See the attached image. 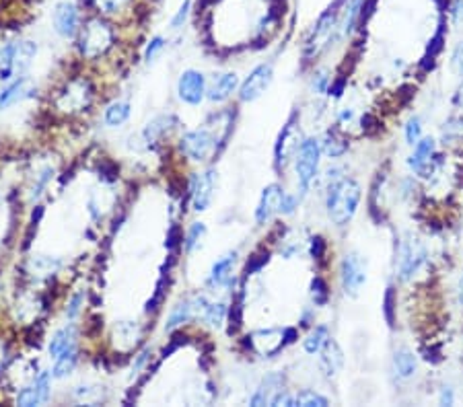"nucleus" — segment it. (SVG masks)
<instances>
[{"label":"nucleus","instance_id":"nucleus-25","mask_svg":"<svg viewBox=\"0 0 463 407\" xmlns=\"http://www.w3.org/2000/svg\"><path fill=\"white\" fill-rule=\"evenodd\" d=\"M27 85H30L27 76H19L15 83H11L8 87L4 88V91L0 93V109H4V107L13 105L17 99H21V97L27 93Z\"/></svg>","mask_w":463,"mask_h":407},{"label":"nucleus","instance_id":"nucleus-16","mask_svg":"<svg viewBox=\"0 0 463 407\" xmlns=\"http://www.w3.org/2000/svg\"><path fill=\"white\" fill-rule=\"evenodd\" d=\"M424 262V249L416 243V241H410L405 243L400 251V272H402V278H410L418 265Z\"/></svg>","mask_w":463,"mask_h":407},{"label":"nucleus","instance_id":"nucleus-13","mask_svg":"<svg viewBox=\"0 0 463 407\" xmlns=\"http://www.w3.org/2000/svg\"><path fill=\"white\" fill-rule=\"evenodd\" d=\"M79 8L72 2H60L54 11V29L62 37H72L79 31Z\"/></svg>","mask_w":463,"mask_h":407},{"label":"nucleus","instance_id":"nucleus-29","mask_svg":"<svg viewBox=\"0 0 463 407\" xmlns=\"http://www.w3.org/2000/svg\"><path fill=\"white\" fill-rule=\"evenodd\" d=\"M35 54H37V44H33V41L17 44V70H19V74H23L30 68Z\"/></svg>","mask_w":463,"mask_h":407},{"label":"nucleus","instance_id":"nucleus-43","mask_svg":"<svg viewBox=\"0 0 463 407\" xmlns=\"http://www.w3.org/2000/svg\"><path fill=\"white\" fill-rule=\"evenodd\" d=\"M453 66H455V70L463 76V41L455 48V52H453Z\"/></svg>","mask_w":463,"mask_h":407},{"label":"nucleus","instance_id":"nucleus-21","mask_svg":"<svg viewBox=\"0 0 463 407\" xmlns=\"http://www.w3.org/2000/svg\"><path fill=\"white\" fill-rule=\"evenodd\" d=\"M434 152V140L433 138H422L416 142L414 148V154L410 156V165L418 171V173H424L429 163H431V156Z\"/></svg>","mask_w":463,"mask_h":407},{"label":"nucleus","instance_id":"nucleus-8","mask_svg":"<svg viewBox=\"0 0 463 407\" xmlns=\"http://www.w3.org/2000/svg\"><path fill=\"white\" fill-rule=\"evenodd\" d=\"M177 95L183 103L196 107L206 97V79L198 70H183L177 81Z\"/></svg>","mask_w":463,"mask_h":407},{"label":"nucleus","instance_id":"nucleus-7","mask_svg":"<svg viewBox=\"0 0 463 407\" xmlns=\"http://www.w3.org/2000/svg\"><path fill=\"white\" fill-rule=\"evenodd\" d=\"M292 338H294V329H285V331L282 329H261L252 335V344L260 356L270 358L276 352H280L287 344H290Z\"/></svg>","mask_w":463,"mask_h":407},{"label":"nucleus","instance_id":"nucleus-10","mask_svg":"<svg viewBox=\"0 0 463 407\" xmlns=\"http://www.w3.org/2000/svg\"><path fill=\"white\" fill-rule=\"evenodd\" d=\"M285 196L287 194H285V189L280 185H276V183L268 185L261 192L260 204L256 208V222L258 225H266L276 212H280L282 210V202H285Z\"/></svg>","mask_w":463,"mask_h":407},{"label":"nucleus","instance_id":"nucleus-30","mask_svg":"<svg viewBox=\"0 0 463 407\" xmlns=\"http://www.w3.org/2000/svg\"><path fill=\"white\" fill-rule=\"evenodd\" d=\"M327 340H330L327 329H325V327H315V329L307 335V340L303 342V348H305L307 354H318L319 349L325 346Z\"/></svg>","mask_w":463,"mask_h":407},{"label":"nucleus","instance_id":"nucleus-23","mask_svg":"<svg viewBox=\"0 0 463 407\" xmlns=\"http://www.w3.org/2000/svg\"><path fill=\"white\" fill-rule=\"evenodd\" d=\"M72 344H77V329H74V325H66V327H62L60 331L54 333V338L50 342V348H48L50 349V356L56 358L60 352H64Z\"/></svg>","mask_w":463,"mask_h":407},{"label":"nucleus","instance_id":"nucleus-2","mask_svg":"<svg viewBox=\"0 0 463 407\" xmlns=\"http://www.w3.org/2000/svg\"><path fill=\"white\" fill-rule=\"evenodd\" d=\"M114 44V31L101 19H91L81 33V54L87 58L103 56Z\"/></svg>","mask_w":463,"mask_h":407},{"label":"nucleus","instance_id":"nucleus-26","mask_svg":"<svg viewBox=\"0 0 463 407\" xmlns=\"http://www.w3.org/2000/svg\"><path fill=\"white\" fill-rule=\"evenodd\" d=\"M393 368H396V375H398V377H412V375L416 373V358H414V354L407 352V349L396 352V356H393Z\"/></svg>","mask_w":463,"mask_h":407},{"label":"nucleus","instance_id":"nucleus-12","mask_svg":"<svg viewBox=\"0 0 463 407\" xmlns=\"http://www.w3.org/2000/svg\"><path fill=\"white\" fill-rule=\"evenodd\" d=\"M91 87L87 81H74L72 85H68V88L60 95V109L64 112H81L85 109L91 101Z\"/></svg>","mask_w":463,"mask_h":407},{"label":"nucleus","instance_id":"nucleus-28","mask_svg":"<svg viewBox=\"0 0 463 407\" xmlns=\"http://www.w3.org/2000/svg\"><path fill=\"white\" fill-rule=\"evenodd\" d=\"M128 117H130V103H126V101H116V103L107 105V109H105V124L112 128L126 124Z\"/></svg>","mask_w":463,"mask_h":407},{"label":"nucleus","instance_id":"nucleus-44","mask_svg":"<svg viewBox=\"0 0 463 407\" xmlns=\"http://www.w3.org/2000/svg\"><path fill=\"white\" fill-rule=\"evenodd\" d=\"M451 15H453V19L463 25V0H453V4H451Z\"/></svg>","mask_w":463,"mask_h":407},{"label":"nucleus","instance_id":"nucleus-39","mask_svg":"<svg viewBox=\"0 0 463 407\" xmlns=\"http://www.w3.org/2000/svg\"><path fill=\"white\" fill-rule=\"evenodd\" d=\"M420 130H422L420 119H418V117L410 119V124H407V128H405V138H407L410 145H416V142L420 140Z\"/></svg>","mask_w":463,"mask_h":407},{"label":"nucleus","instance_id":"nucleus-18","mask_svg":"<svg viewBox=\"0 0 463 407\" xmlns=\"http://www.w3.org/2000/svg\"><path fill=\"white\" fill-rule=\"evenodd\" d=\"M319 354H321V368H323V373H325L327 377L338 375V371L342 368V362H344L338 344H336L334 340H327L325 346L319 349Z\"/></svg>","mask_w":463,"mask_h":407},{"label":"nucleus","instance_id":"nucleus-38","mask_svg":"<svg viewBox=\"0 0 463 407\" xmlns=\"http://www.w3.org/2000/svg\"><path fill=\"white\" fill-rule=\"evenodd\" d=\"M311 296H313L315 305H323L327 300V286H325V282L321 278H315L311 282Z\"/></svg>","mask_w":463,"mask_h":407},{"label":"nucleus","instance_id":"nucleus-5","mask_svg":"<svg viewBox=\"0 0 463 407\" xmlns=\"http://www.w3.org/2000/svg\"><path fill=\"white\" fill-rule=\"evenodd\" d=\"M340 280L348 296H356L367 282V262L358 253H348L340 267Z\"/></svg>","mask_w":463,"mask_h":407},{"label":"nucleus","instance_id":"nucleus-20","mask_svg":"<svg viewBox=\"0 0 463 407\" xmlns=\"http://www.w3.org/2000/svg\"><path fill=\"white\" fill-rule=\"evenodd\" d=\"M79 362V349H77V344L68 346L64 352H60L56 356V364H54V371H52V377L54 378H64L68 377L74 366Z\"/></svg>","mask_w":463,"mask_h":407},{"label":"nucleus","instance_id":"nucleus-36","mask_svg":"<svg viewBox=\"0 0 463 407\" xmlns=\"http://www.w3.org/2000/svg\"><path fill=\"white\" fill-rule=\"evenodd\" d=\"M204 234H206V227H204L202 222H194V227L188 231V236H185V249L192 251L200 243V239H202Z\"/></svg>","mask_w":463,"mask_h":407},{"label":"nucleus","instance_id":"nucleus-19","mask_svg":"<svg viewBox=\"0 0 463 407\" xmlns=\"http://www.w3.org/2000/svg\"><path fill=\"white\" fill-rule=\"evenodd\" d=\"M237 262V253H227L223 255L219 262L212 265L210 269V280L212 284H219V286H229L233 282V267Z\"/></svg>","mask_w":463,"mask_h":407},{"label":"nucleus","instance_id":"nucleus-15","mask_svg":"<svg viewBox=\"0 0 463 407\" xmlns=\"http://www.w3.org/2000/svg\"><path fill=\"white\" fill-rule=\"evenodd\" d=\"M334 27H336V13L327 11L318 21L315 29L311 33L309 41H307V54H318L319 48L330 41V35H332Z\"/></svg>","mask_w":463,"mask_h":407},{"label":"nucleus","instance_id":"nucleus-14","mask_svg":"<svg viewBox=\"0 0 463 407\" xmlns=\"http://www.w3.org/2000/svg\"><path fill=\"white\" fill-rule=\"evenodd\" d=\"M285 391V377L280 373H272L263 378L260 387L256 389L254 397L249 399L252 406H272L274 399Z\"/></svg>","mask_w":463,"mask_h":407},{"label":"nucleus","instance_id":"nucleus-9","mask_svg":"<svg viewBox=\"0 0 463 407\" xmlns=\"http://www.w3.org/2000/svg\"><path fill=\"white\" fill-rule=\"evenodd\" d=\"M299 134H296V121L294 116H290V119L285 124L280 136H278V142L274 146V163H276V169H285L289 165V161L292 159V154L299 150Z\"/></svg>","mask_w":463,"mask_h":407},{"label":"nucleus","instance_id":"nucleus-33","mask_svg":"<svg viewBox=\"0 0 463 407\" xmlns=\"http://www.w3.org/2000/svg\"><path fill=\"white\" fill-rule=\"evenodd\" d=\"M327 403H330V401H327L325 397H321L315 391H303V393H299V395L294 397V406L325 407Z\"/></svg>","mask_w":463,"mask_h":407},{"label":"nucleus","instance_id":"nucleus-1","mask_svg":"<svg viewBox=\"0 0 463 407\" xmlns=\"http://www.w3.org/2000/svg\"><path fill=\"white\" fill-rule=\"evenodd\" d=\"M360 204V185L350 177H336L327 187L325 208L336 227H346Z\"/></svg>","mask_w":463,"mask_h":407},{"label":"nucleus","instance_id":"nucleus-46","mask_svg":"<svg viewBox=\"0 0 463 407\" xmlns=\"http://www.w3.org/2000/svg\"><path fill=\"white\" fill-rule=\"evenodd\" d=\"M459 105L463 107V91H462V95H459Z\"/></svg>","mask_w":463,"mask_h":407},{"label":"nucleus","instance_id":"nucleus-6","mask_svg":"<svg viewBox=\"0 0 463 407\" xmlns=\"http://www.w3.org/2000/svg\"><path fill=\"white\" fill-rule=\"evenodd\" d=\"M274 79V66L268 62V64H260L258 68L252 70V74L245 79V83L239 88V99L243 103H252L256 99H260L261 95L266 93V88L270 87Z\"/></svg>","mask_w":463,"mask_h":407},{"label":"nucleus","instance_id":"nucleus-34","mask_svg":"<svg viewBox=\"0 0 463 407\" xmlns=\"http://www.w3.org/2000/svg\"><path fill=\"white\" fill-rule=\"evenodd\" d=\"M17 403L23 407H31V406H39L41 403V397H39V391H37V385H35V380H33V385L31 387H25L21 393H19V397H17Z\"/></svg>","mask_w":463,"mask_h":407},{"label":"nucleus","instance_id":"nucleus-40","mask_svg":"<svg viewBox=\"0 0 463 407\" xmlns=\"http://www.w3.org/2000/svg\"><path fill=\"white\" fill-rule=\"evenodd\" d=\"M190 8H192V2H190V0H183V4H181L179 11H177V15L171 19V27H174V29L183 27V23H185V19H188V15H190Z\"/></svg>","mask_w":463,"mask_h":407},{"label":"nucleus","instance_id":"nucleus-35","mask_svg":"<svg viewBox=\"0 0 463 407\" xmlns=\"http://www.w3.org/2000/svg\"><path fill=\"white\" fill-rule=\"evenodd\" d=\"M360 6H363V0H350L348 2L346 15H344V23H342V33H350L352 31V25L360 13Z\"/></svg>","mask_w":463,"mask_h":407},{"label":"nucleus","instance_id":"nucleus-4","mask_svg":"<svg viewBox=\"0 0 463 407\" xmlns=\"http://www.w3.org/2000/svg\"><path fill=\"white\" fill-rule=\"evenodd\" d=\"M219 142H221V138H219L216 130L200 128V130L183 134L181 140H179V148L192 161H206Z\"/></svg>","mask_w":463,"mask_h":407},{"label":"nucleus","instance_id":"nucleus-27","mask_svg":"<svg viewBox=\"0 0 463 407\" xmlns=\"http://www.w3.org/2000/svg\"><path fill=\"white\" fill-rule=\"evenodd\" d=\"M171 121H175L174 116H159L157 119H152L145 128L146 142H157L165 132H169V128H174V126H169Z\"/></svg>","mask_w":463,"mask_h":407},{"label":"nucleus","instance_id":"nucleus-37","mask_svg":"<svg viewBox=\"0 0 463 407\" xmlns=\"http://www.w3.org/2000/svg\"><path fill=\"white\" fill-rule=\"evenodd\" d=\"M165 48V39L163 37H152L150 41H148V46H146L145 50V60L150 64V62H155V58L161 54V50Z\"/></svg>","mask_w":463,"mask_h":407},{"label":"nucleus","instance_id":"nucleus-45","mask_svg":"<svg viewBox=\"0 0 463 407\" xmlns=\"http://www.w3.org/2000/svg\"><path fill=\"white\" fill-rule=\"evenodd\" d=\"M325 83H327V76L321 72V74H318L315 79H313V87L318 88L319 93H323V88H325Z\"/></svg>","mask_w":463,"mask_h":407},{"label":"nucleus","instance_id":"nucleus-22","mask_svg":"<svg viewBox=\"0 0 463 407\" xmlns=\"http://www.w3.org/2000/svg\"><path fill=\"white\" fill-rule=\"evenodd\" d=\"M17 72V44L0 48V81H11Z\"/></svg>","mask_w":463,"mask_h":407},{"label":"nucleus","instance_id":"nucleus-24","mask_svg":"<svg viewBox=\"0 0 463 407\" xmlns=\"http://www.w3.org/2000/svg\"><path fill=\"white\" fill-rule=\"evenodd\" d=\"M194 315H196V309H194V300H185V302H179V305L175 307L174 311H171V315H169L167 323H165V331H174V329H177L179 325L188 323V321L192 319Z\"/></svg>","mask_w":463,"mask_h":407},{"label":"nucleus","instance_id":"nucleus-32","mask_svg":"<svg viewBox=\"0 0 463 407\" xmlns=\"http://www.w3.org/2000/svg\"><path fill=\"white\" fill-rule=\"evenodd\" d=\"M348 145L344 140H340L338 136H336V132H327V136H325V142H323V152L327 154V156H340V154H344L346 152Z\"/></svg>","mask_w":463,"mask_h":407},{"label":"nucleus","instance_id":"nucleus-41","mask_svg":"<svg viewBox=\"0 0 463 407\" xmlns=\"http://www.w3.org/2000/svg\"><path fill=\"white\" fill-rule=\"evenodd\" d=\"M81 305H83V292H77V294L70 298L68 307H66V317H68V319H74V317L79 315V311H81Z\"/></svg>","mask_w":463,"mask_h":407},{"label":"nucleus","instance_id":"nucleus-11","mask_svg":"<svg viewBox=\"0 0 463 407\" xmlns=\"http://www.w3.org/2000/svg\"><path fill=\"white\" fill-rule=\"evenodd\" d=\"M214 189H216V171L208 169L196 177L194 187H192V206L196 212L208 210V206L212 204V198H214Z\"/></svg>","mask_w":463,"mask_h":407},{"label":"nucleus","instance_id":"nucleus-17","mask_svg":"<svg viewBox=\"0 0 463 407\" xmlns=\"http://www.w3.org/2000/svg\"><path fill=\"white\" fill-rule=\"evenodd\" d=\"M237 85H239V76L235 72H225V74L216 76L214 83L206 88V97L214 103H221V101L231 97V93L237 88Z\"/></svg>","mask_w":463,"mask_h":407},{"label":"nucleus","instance_id":"nucleus-3","mask_svg":"<svg viewBox=\"0 0 463 407\" xmlns=\"http://www.w3.org/2000/svg\"><path fill=\"white\" fill-rule=\"evenodd\" d=\"M319 156H321V146L318 138H305L296 150V179L303 194L311 187L318 175Z\"/></svg>","mask_w":463,"mask_h":407},{"label":"nucleus","instance_id":"nucleus-31","mask_svg":"<svg viewBox=\"0 0 463 407\" xmlns=\"http://www.w3.org/2000/svg\"><path fill=\"white\" fill-rule=\"evenodd\" d=\"M225 315H227V307L223 302H208L202 319L206 323H210L212 327H221L223 321H225Z\"/></svg>","mask_w":463,"mask_h":407},{"label":"nucleus","instance_id":"nucleus-42","mask_svg":"<svg viewBox=\"0 0 463 407\" xmlns=\"http://www.w3.org/2000/svg\"><path fill=\"white\" fill-rule=\"evenodd\" d=\"M124 2H126V0H97L99 8H101L103 13H110V15H112V13H117Z\"/></svg>","mask_w":463,"mask_h":407}]
</instances>
